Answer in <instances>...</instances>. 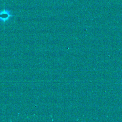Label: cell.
<instances>
[{"mask_svg": "<svg viewBox=\"0 0 122 122\" xmlns=\"http://www.w3.org/2000/svg\"><path fill=\"white\" fill-rule=\"evenodd\" d=\"M11 11L8 9H4L0 11V22H6L8 21L12 17Z\"/></svg>", "mask_w": 122, "mask_h": 122, "instance_id": "obj_1", "label": "cell"}]
</instances>
